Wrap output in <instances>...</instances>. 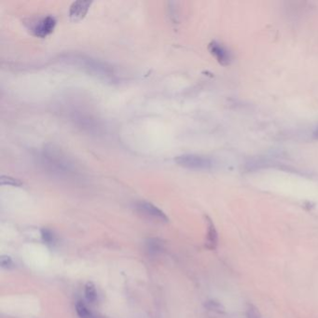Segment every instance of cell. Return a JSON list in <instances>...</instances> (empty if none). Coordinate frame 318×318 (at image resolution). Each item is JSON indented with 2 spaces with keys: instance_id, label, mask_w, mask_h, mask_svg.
Returning <instances> with one entry per match:
<instances>
[{
  "instance_id": "6da1fadb",
  "label": "cell",
  "mask_w": 318,
  "mask_h": 318,
  "mask_svg": "<svg viewBox=\"0 0 318 318\" xmlns=\"http://www.w3.org/2000/svg\"><path fill=\"white\" fill-rule=\"evenodd\" d=\"M40 158L42 160V164L51 173H56L59 175H68L74 171V165L70 162L68 158L57 150L50 148H45Z\"/></svg>"
},
{
  "instance_id": "9c48e42d",
  "label": "cell",
  "mask_w": 318,
  "mask_h": 318,
  "mask_svg": "<svg viewBox=\"0 0 318 318\" xmlns=\"http://www.w3.org/2000/svg\"><path fill=\"white\" fill-rule=\"evenodd\" d=\"M76 312L80 318H94L93 313L88 309L82 302H78L76 304Z\"/></svg>"
},
{
  "instance_id": "277c9868",
  "label": "cell",
  "mask_w": 318,
  "mask_h": 318,
  "mask_svg": "<svg viewBox=\"0 0 318 318\" xmlns=\"http://www.w3.org/2000/svg\"><path fill=\"white\" fill-rule=\"evenodd\" d=\"M56 19L53 16L48 15L36 20L32 23L30 29L35 36L43 38L53 32L56 26Z\"/></svg>"
},
{
  "instance_id": "3957f363",
  "label": "cell",
  "mask_w": 318,
  "mask_h": 318,
  "mask_svg": "<svg viewBox=\"0 0 318 318\" xmlns=\"http://www.w3.org/2000/svg\"><path fill=\"white\" fill-rule=\"evenodd\" d=\"M73 60L74 62L79 63L83 69H86L88 72L94 74L96 76L104 77V78H109L113 76V71L110 68V66L95 59L80 56V57H75V59Z\"/></svg>"
},
{
  "instance_id": "4fadbf2b",
  "label": "cell",
  "mask_w": 318,
  "mask_h": 318,
  "mask_svg": "<svg viewBox=\"0 0 318 318\" xmlns=\"http://www.w3.org/2000/svg\"><path fill=\"white\" fill-rule=\"evenodd\" d=\"M0 265L3 269H7V270L14 267L13 261L11 260V258L8 256H2L0 258Z\"/></svg>"
},
{
  "instance_id": "5bb4252c",
  "label": "cell",
  "mask_w": 318,
  "mask_h": 318,
  "mask_svg": "<svg viewBox=\"0 0 318 318\" xmlns=\"http://www.w3.org/2000/svg\"><path fill=\"white\" fill-rule=\"evenodd\" d=\"M41 236L44 242H46L47 244H51L54 241V235L50 230H47V229L41 230Z\"/></svg>"
},
{
  "instance_id": "8fae6325",
  "label": "cell",
  "mask_w": 318,
  "mask_h": 318,
  "mask_svg": "<svg viewBox=\"0 0 318 318\" xmlns=\"http://www.w3.org/2000/svg\"><path fill=\"white\" fill-rule=\"evenodd\" d=\"M147 247L151 253H157V252L160 251L162 248L161 244L157 239H150L149 242L147 243Z\"/></svg>"
},
{
  "instance_id": "8992f818",
  "label": "cell",
  "mask_w": 318,
  "mask_h": 318,
  "mask_svg": "<svg viewBox=\"0 0 318 318\" xmlns=\"http://www.w3.org/2000/svg\"><path fill=\"white\" fill-rule=\"evenodd\" d=\"M208 50L221 65H229L231 62V53L226 47L216 40L210 42Z\"/></svg>"
},
{
  "instance_id": "30bf717a",
  "label": "cell",
  "mask_w": 318,
  "mask_h": 318,
  "mask_svg": "<svg viewBox=\"0 0 318 318\" xmlns=\"http://www.w3.org/2000/svg\"><path fill=\"white\" fill-rule=\"evenodd\" d=\"M85 297L91 303H94L97 299V292L94 283L88 282L85 286Z\"/></svg>"
},
{
  "instance_id": "7c38bea8",
  "label": "cell",
  "mask_w": 318,
  "mask_h": 318,
  "mask_svg": "<svg viewBox=\"0 0 318 318\" xmlns=\"http://www.w3.org/2000/svg\"><path fill=\"white\" fill-rule=\"evenodd\" d=\"M1 185H8V186H13V187H20L22 186V183L19 179H16L13 177L7 176V175H2L0 178Z\"/></svg>"
},
{
  "instance_id": "7a4b0ae2",
  "label": "cell",
  "mask_w": 318,
  "mask_h": 318,
  "mask_svg": "<svg viewBox=\"0 0 318 318\" xmlns=\"http://www.w3.org/2000/svg\"><path fill=\"white\" fill-rule=\"evenodd\" d=\"M174 161L177 165L191 170H210L215 165L214 160L209 157L197 154L180 155L175 157Z\"/></svg>"
},
{
  "instance_id": "52a82bcc",
  "label": "cell",
  "mask_w": 318,
  "mask_h": 318,
  "mask_svg": "<svg viewBox=\"0 0 318 318\" xmlns=\"http://www.w3.org/2000/svg\"><path fill=\"white\" fill-rule=\"evenodd\" d=\"M92 1L79 0L74 2L69 9V17L73 22H80L87 14L92 5Z\"/></svg>"
},
{
  "instance_id": "9a60e30c",
  "label": "cell",
  "mask_w": 318,
  "mask_h": 318,
  "mask_svg": "<svg viewBox=\"0 0 318 318\" xmlns=\"http://www.w3.org/2000/svg\"><path fill=\"white\" fill-rule=\"evenodd\" d=\"M312 137L315 139V140H318V125L315 128V130L312 134Z\"/></svg>"
},
{
  "instance_id": "ba28073f",
  "label": "cell",
  "mask_w": 318,
  "mask_h": 318,
  "mask_svg": "<svg viewBox=\"0 0 318 318\" xmlns=\"http://www.w3.org/2000/svg\"><path fill=\"white\" fill-rule=\"evenodd\" d=\"M206 219V226H207V232H206V247L208 249H215L217 246V232L215 225L211 218L205 216Z\"/></svg>"
},
{
  "instance_id": "5b68a950",
  "label": "cell",
  "mask_w": 318,
  "mask_h": 318,
  "mask_svg": "<svg viewBox=\"0 0 318 318\" xmlns=\"http://www.w3.org/2000/svg\"><path fill=\"white\" fill-rule=\"evenodd\" d=\"M136 209L145 216L157 219L161 222H168L169 221V218L167 217L166 214L162 210L159 209V207L154 205L152 202H146V201H140V202H137Z\"/></svg>"
}]
</instances>
